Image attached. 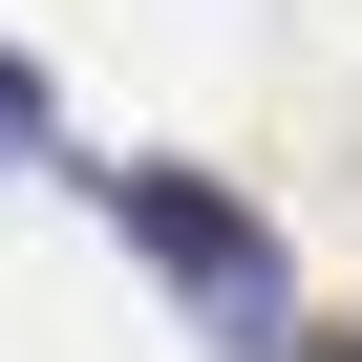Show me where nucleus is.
<instances>
[{"mask_svg":"<svg viewBox=\"0 0 362 362\" xmlns=\"http://www.w3.org/2000/svg\"><path fill=\"white\" fill-rule=\"evenodd\" d=\"M22 149H43V86H22V64H0V170H22Z\"/></svg>","mask_w":362,"mask_h":362,"instance_id":"f03ea898","label":"nucleus"},{"mask_svg":"<svg viewBox=\"0 0 362 362\" xmlns=\"http://www.w3.org/2000/svg\"><path fill=\"white\" fill-rule=\"evenodd\" d=\"M107 214H128V235H149L170 277H192V298H214V341H277V235H256L235 192H192V170H128V192H107Z\"/></svg>","mask_w":362,"mask_h":362,"instance_id":"f257e3e1","label":"nucleus"}]
</instances>
